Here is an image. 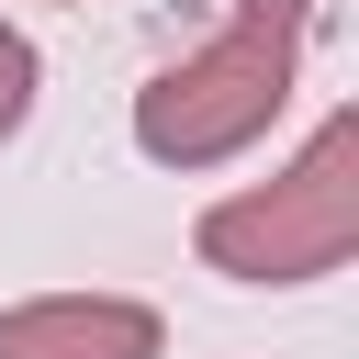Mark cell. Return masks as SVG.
Listing matches in <instances>:
<instances>
[{
    "instance_id": "6da1fadb",
    "label": "cell",
    "mask_w": 359,
    "mask_h": 359,
    "mask_svg": "<svg viewBox=\"0 0 359 359\" xmlns=\"http://www.w3.org/2000/svg\"><path fill=\"white\" fill-rule=\"evenodd\" d=\"M303 22H314L303 0H236V22H224L202 56H180L168 79L135 90V146H146L157 168H213V157L258 146L269 112L292 101Z\"/></svg>"
},
{
    "instance_id": "3957f363",
    "label": "cell",
    "mask_w": 359,
    "mask_h": 359,
    "mask_svg": "<svg viewBox=\"0 0 359 359\" xmlns=\"http://www.w3.org/2000/svg\"><path fill=\"white\" fill-rule=\"evenodd\" d=\"M0 359H157V314L123 292H45L0 314Z\"/></svg>"
},
{
    "instance_id": "7a4b0ae2",
    "label": "cell",
    "mask_w": 359,
    "mask_h": 359,
    "mask_svg": "<svg viewBox=\"0 0 359 359\" xmlns=\"http://www.w3.org/2000/svg\"><path fill=\"white\" fill-rule=\"evenodd\" d=\"M348 247H359V112H325L269 191L202 213V258L224 280H325Z\"/></svg>"
},
{
    "instance_id": "277c9868",
    "label": "cell",
    "mask_w": 359,
    "mask_h": 359,
    "mask_svg": "<svg viewBox=\"0 0 359 359\" xmlns=\"http://www.w3.org/2000/svg\"><path fill=\"white\" fill-rule=\"evenodd\" d=\"M22 112H34V45L0 22V135H22Z\"/></svg>"
}]
</instances>
